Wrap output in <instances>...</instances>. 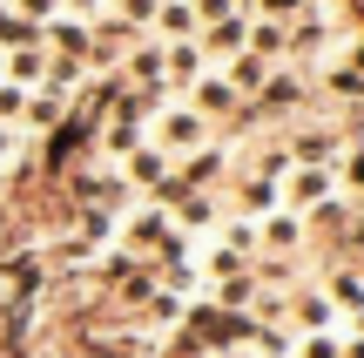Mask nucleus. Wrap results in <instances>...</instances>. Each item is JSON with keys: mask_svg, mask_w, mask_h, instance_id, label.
<instances>
[{"mask_svg": "<svg viewBox=\"0 0 364 358\" xmlns=\"http://www.w3.org/2000/svg\"><path fill=\"white\" fill-rule=\"evenodd\" d=\"M149 142H156L169 162H182V156H196V149H209V142H216V129H209V122L196 115L182 95H169V102L149 115Z\"/></svg>", "mask_w": 364, "mask_h": 358, "instance_id": "obj_1", "label": "nucleus"}, {"mask_svg": "<svg viewBox=\"0 0 364 358\" xmlns=\"http://www.w3.org/2000/svg\"><path fill=\"white\" fill-rule=\"evenodd\" d=\"M182 102H189L196 115L209 122V129H216V122H236V115H243V95L230 88V75H223V68H203V75L182 88Z\"/></svg>", "mask_w": 364, "mask_h": 358, "instance_id": "obj_2", "label": "nucleus"}, {"mask_svg": "<svg viewBox=\"0 0 364 358\" xmlns=\"http://www.w3.org/2000/svg\"><path fill=\"white\" fill-rule=\"evenodd\" d=\"M284 156H290V169H297V162H311V169H338L344 135L331 129V122H297V129L284 135Z\"/></svg>", "mask_w": 364, "mask_h": 358, "instance_id": "obj_3", "label": "nucleus"}, {"mask_svg": "<svg viewBox=\"0 0 364 358\" xmlns=\"http://www.w3.org/2000/svg\"><path fill=\"white\" fill-rule=\"evenodd\" d=\"M331 196H344V183H338V169H311V162H297V169L284 176V210H297V216H311V210H324Z\"/></svg>", "mask_w": 364, "mask_h": 358, "instance_id": "obj_4", "label": "nucleus"}, {"mask_svg": "<svg viewBox=\"0 0 364 358\" xmlns=\"http://www.w3.org/2000/svg\"><path fill=\"white\" fill-rule=\"evenodd\" d=\"M115 176H122V183H129V189H156V196H162V189L176 183V162L162 156L156 142H142V149H129V156L115 162Z\"/></svg>", "mask_w": 364, "mask_h": 358, "instance_id": "obj_5", "label": "nucleus"}, {"mask_svg": "<svg viewBox=\"0 0 364 358\" xmlns=\"http://www.w3.org/2000/svg\"><path fill=\"white\" fill-rule=\"evenodd\" d=\"M257 108H263V115H297V108H311V81H304L297 68L277 61V68H270V81L257 88Z\"/></svg>", "mask_w": 364, "mask_h": 358, "instance_id": "obj_6", "label": "nucleus"}, {"mask_svg": "<svg viewBox=\"0 0 364 358\" xmlns=\"http://www.w3.org/2000/svg\"><path fill=\"white\" fill-rule=\"evenodd\" d=\"M182 237V230L169 223V210H162V203H149V210H135L129 223H122V243H129V251H169V243Z\"/></svg>", "mask_w": 364, "mask_h": 358, "instance_id": "obj_7", "label": "nucleus"}, {"mask_svg": "<svg viewBox=\"0 0 364 358\" xmlns=\"http://www.w3.org/2000/svg\"><path fill=\"white\" fill-rule=\"evenodd\" d=\"M243 34H250V14H230V21H209L196 48H203V61H230V54H243Z\"/></svg>", "mask_w": 364, "mask_h": 358, "instance_id": "obj_8", "label": "nucleus"}, {"mask_svg": "<svg viewBox=\"0 0 364 358\" xmlns=\"http://www.w3.org/2000/svg\"><path fill=\"white\" fill-rule=\"evenodd\" d=\"M236 210H243V216L284 210V183H277V176H243V183H236Z\"/></svg>", "mask_w": 364, "mask_h": 358, "instance_id": "obj_9", "label": "nucleus"}, {"mask_svg": "<svg viewBox=\"0 0 364 358\" xmlns=\"http://www.w3.org/2000/svg\"><path fill=\"white\" fill-rule=\"evenodd\" d=\"M243 48H250V54H263V61H284V54H290V21H263V14H250Z\"/></svg>", "mask_w": 364, "mask_h": 358, "instance_id": "obj_10", "label": "nucleus"}, {"mask_svg": "<svg viewBox=\"0 0 364 358\" xmlns=\"http://www.w3.org/2000/svg\"><path fill=\"white\" fill-rule=\"evenodd\" d=\"M297 243H304V216L297 210H270V216H263V230H257V251H297Z\"/></svg>", "mask_w": 364, "mask_h": 358, "instance_id": "obj_11", "label": "nucleus"}, {"mask_svg": "<svg viewBox=\"0 0 364 358\" xmlns=\"http://www.w3.org/2000/svg\"><path fill=\"white\" fill-rule=\"evenodd\" d=\"M68 102H75V95H61V88H27V115H21V135H27V129H54V122L68 115Z\"/></svg>", "mask_w": 364, "mask_h": 358, "instance_id": "obj_12", "label": "nucleus"}, {"mask_svg": "<svg viewBox=\"0 0 364 358\" xmlns=\"http://www.w3.org/2000/svg\"><path fill=\"white\" fill-rule=\"evenodd\" d=\"M270 68H277V61H263V54H250V48H243V54H230V68H223V75H230V88H236V95H257L263 81H270Z\"/></svg>", "mask_w": 364, "mask_h": 358, "instance_id": "obj_13", "label": "nucleus"}, {"mask_svg": "<svg viewBox=\"0 0 364 358\" xmlns=\"http://www.w3.org/2000/svg\"><path fill=\"white\" fill-rule=\"evenodd\" d=\"M7 81H21V88H41L48 81V48H7Z\"/></svg>", "mask_w": 364, "mask_h": 358, "instance_id": "obj_14", "label": "nucleus"}, {"mask_svg": "<svg viewBox=\"0 0 364 358\" xmlns=\"http://www.w3.org/2000/svg\"><path fill=\"white\" fill-rule=\"evenodd\" d=\"M149 27H156L162 41H196V7H189V0H162Z\"/></svg>", "mask_w": 364, "mask_h": 358, "instance_id": "obj_15", "label": "nucleus"}, {"mask_svg": "<svg viewBox=\"0 0 364 358\" xmlns=\"http://www.w3.org/2000/svg\"><path fill=\"white\" fill-rule=\"evenodd\" d=\"M284 318H297L304 332H331V318H338V305H331L324 291H304L297 305H284Z\"/></svg>", "mask_w": 364, "mask_h": 358, "instance_id": "obj_16", "label": "nucleus"}, {"mask_svg": "<svg viewBox=\"0 0 364 358\" xmlns=\"http://www.w3.org/2000/svg\"><path fill=\"white\" fill-rule=\"evenodd\" d=\"M324 95H338V102H364V68H351V61H331V75H324Z\"/></svg>", "mask_w": 364, "mask_h": 358, "instance_id": "obj_17", "label": "nucleus"}, {"mask_svg": "<svg viewBox=\"0 0 364 358\" xmlns=\"http://www.w3.org/2000/svg\"><path fill=\"white\" fill-rule=\"evenodd\" d=\"M324 298H331V305H344V311H364V270H338Z\"/></svg>", "mask_w": 364, "mask_h": 358, "instance_id": "obj_18", "label": "nucleus"}, {"mask_svg": "<svg viewBox=\"0 0 364 358\" xmlns=\"http://www.w3.org/2000/svg\"><path fill=\"white\" fill-rule=\"evenodd\" d=\"M290 352H297V358H344V338L338 332H311L304 345H290Z\"/></svg>", "mask_w": 364, "mask_h": 358, "instance_id": "obj_19", "label": "nucleus"}, {"mask_svg": "<svg viewBox=\"0 0 364 358\" xmlns=\"http://www.w3.org/2000/svg\"><path fill=\"white\" fill-rule=\"evenodd\" d=\"M156 7H162V0H115V21L135 34V27H149V21H156Z\"/></svg>", "mask_w": 364, "mask_h": 358, "instance_id": "obj_20", "label": "nucleus"}, {"mask_svg": "<svg viewBox=\"0 0 364 358\" xmlns=\"http://www.w3.org/2000/svg\"><path fill=\"white\" fill-rule=\"evenodd\" d=\"M338 183H351L364 196V149H344V156H338Z\"/></svg>", "mask_w": 364, "mask_h": 358, "instance_id": "obj_21", "label": "nucleus"}, {"mask_svg": "<svg viewBox=\"0 0 364 358\" xmlns=\"http://www.w3.org/2000/svg\"><path fill=\"white\" fill-rule=\"evenodd\" d=\"M304 0H250V14H263V21H290Z\"/></svg>", "mask_w": 364, "mask_h": 358, "instance_id": "obj_22", "label": "nucleus"}, {"mask_svg": "<svg viewBox=\"0 0 364 358\" xmlns=\"http://www.w3.org/2000/svg\"><path fill=\"white\" fill-rule=\"evenodd\" d=\"M21 142H27V135H21V129H7V122H0V169H14V156H21Z\"/></svg>", "mask_w": 364, "mask_h": 358, "instance_id": "obj_23", "label": "nucleus"}, {"mask_svg": "<svg viewBox=\"0 0 364 358\" xmlns=\"http://www.w3.org/2000/svg\"><path fill=\"white\" fill-rule=\"evenodd\" d=\"M0 81H7V54H0Z\"/></svg>", "mask_w": 364, "mask_h": 358, "instance_id": "obj_24", "label": "nucleus"}, {"mask_svg": "<svg viewBox=\"0 0 364 358\" xmlns=\"http://www.w3.org/2000/svg\"><path fill=\"white\" fill-rule=\"evenodd\" d=\"M358 332H364V311H358Z\"/></svg>", "mask_w": 364, "mask_h": 358, "instance_id": "obj_25", "label": "nucleus"}, {"mask_svg": "<svg viewBox=\"0 0 364 358\" xmlns=\"http://www.w3.org/2000/svg\"><path fill=\"white\" fill-rule=\"evenodd\" d=\"M358 108H364V102H358Z\"/></svg>", "mask_w": 364, "mask_h": 358, "instance_id": "obj_26", "label": "nucleus"}]
</instances>
